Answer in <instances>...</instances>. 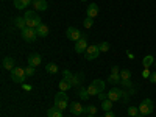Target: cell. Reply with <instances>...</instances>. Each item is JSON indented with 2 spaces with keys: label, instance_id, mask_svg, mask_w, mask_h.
<instances>
[{
  "label": "cell",
  "instance_id": "1",
  "mask_svg": "<svg viewBox=\"0 0 156 117\" xmlns=\"http://www.w3.org/2000/svg\"><path fill=\"white\" fill-rule=\"evenodd\" d=\"M23 19H25V22H27V27H30V28H37L39 25L42 23L41 17H39L34 11H27L25 16H23Z\"/></svg>",
  "mask_w": 156,
  "mask_h": 117
},
{
  "label": "cell",
  "instance_id": "2",
  "mask_svg": "<svg viewBox=\"0 0 156 117\" xmlns=\"http://www.w3.org/2000/svg\"><path fill=\"white\" fill-rule=\"evenodd\" d=\"M67 105H69V97H67V94L62 92V90H59V92L56 94V97H55V106H56L58 109L64 111V109L67 108Z\"/></svg>",
  "mask_w": 156,
  "mask_h": 117
},
{
  "label": "cell",
  "instance_id": "3",
  "mask_svg": "<svg viewBox=\"0 0 156 117\" xmlns=\"http://www.w3.org/2000/svg\"><path fill=\"white\" fill-rule=\"evenodd\" d=\"M137 108H139V112H140L142 115H148V114L153 112L154 105H153V101H151L150 98H144V100L140 101V105H139Z\"/></svg>",
  "mask_w": 156,
  "mask_h": 117
},
{
  "label": "cell",
  "instance_id": "4",
  "mask_svg": "<svg viewBox=\"0 0 156 117\" xmlns=\"http://www.w3.org/2000/svg\"><path fill=\"white\" fill-rule=\"evenodd\" d=\"M11 73V80L14 83H23L25 78H27V73H25V69H19V67H14L12 70H9Z\"/></svg>",
  "mask_w": 156,
  "mask_h": 117
},
{
  "label": "cell",
  "instance_id": "5",
  "mask_svg": "<svg viewBox=\"0 0 156 117\" xmlns=\"http://www.w3.org/2000/svg\"><path fill=\"white\" fill-rule=\"evenodd\" d=\"M36 37H37V33H36L34 28L27 27L25 30H22V39H23L25 42H34Z\"/></svg>",
  "mask_w": 156,
  "mask_h": 117
},
{
  "label": "cell",
  "instance_id": "6",
  "mask_svg": "<svg viewBox=\"0 0 156 117\" xmlns=\"http://www.w3.org/2000/svg\"><path fill=\"white\" fill-rule=\"evenodd\" d=\"M66 36H67V39L69 41H78V39H81L83 37V33L78 30L76 27H69L67 30H66Z\"/></svg>",
  "mask_w": 156,
  "mask_h": 117
},
{
  "label": "cell",
  "instance_id": "7",
  "mask_svg": "<svg viewBox=\"0 0 156 117\" xmlns=\"http://www.w3.org/2000/svg\"><path fill=\"white\" fill-rule=\"evenodd\" d=\"M98 55H100V48H98V45H89V47H87V50L84 51V58H86V59H89V61L97 59V58H98Z\"/></svg>",
  "mask_w": 156,
  "mask_h": 117
},
{
  "label": "cell",
  "instance_id": "8",
  "mask_svg": "<svg viewBox=\"0 0 156 117\" xmlns=\"http://www.w3.org/2000/svg\"><path fill=\"white\" fill-rule=\"evenodd\" d=\"M87 47L89 45H87V36L86 34L75 42V51H76V53H84V51L87 50Z\"/></svg>",
  "mask_w": 156,
  "mask_h": 117
},
{
  "label": "cell",
  "instance_id": "9",
  "mask_svg": "<svg viewBox=\"0 0 156 117\" xmlns=\"http://www.w3.org/2000/svg\"><path fill=\"white\" fill-rule=\"evenodd\" d=\"M122 95H125V94L122 92L119 87H112V89H109V92H108V98L111 101H119L122 98Z\"/></svg>",
  "mask_w": 156,
  "mask_h": 117
},
{
  "label": "cell",
  "instance_id": "10",
  "mask_svg": "<svg viewBox=\"0 0 156 117\" xmlns=\"http://www.w3.org/2000/svg\"><path fill=\"white\" fill-rule=\"evenodd\" d=\"M33 8L36 11H47L48 9L47 0H33Z\"/></svg>",
  "mask_w": 156,
  "mask_h": 117
},
{
  "label": "cell",
  "instance_id": "11",
  "mask_svg": "<svg viewBox=\"0 0 156 117\" xmlns=\"http://www.w3.org/2000/svg\"><path fill=\"white\" fill-rule=\"evenodd\" d=\"M70 112L73 115H81L84 112V108L80 105V103H76V101H72V105H70Z\"/></svg>",
  "mask_w": 156,
  "mask_h": 117
},
{
  "label": "cell",
  "instance_id": "12",
  "mask_svg": "<svg viewBox=\"0 0 156 117\" xmlns=\"http://www.w3.org/2000/svg\"><path fill=\"white\" fill-rule=\"evenodd\" d=\"M97 14H98V6H97V3H90L89 6H87V9H86V16L87 17H97Z\"/></svg>",
  "mask_w": 156,
  "mask_h": 117
},
{
  "label": "cell",
  "instance_id": "13",
  "mask_svg": "<svg viewBox=\"0 0 156 117\" xmlns=\"http://www.w3.org/2000/svg\"><path fill=\"white\" fill-rule=\"evenodd\" d=\"M41 55H37V53H34V55H30L28 56V66L30 67H36V66H39L41 64Z\"/></svg>",
  "mask_w": 156,
  "mask_h": 117
},
{
  "label": "cell",
  "instance_id": "14",
  "mask_svg": "<svg viewBox=\"0 0 156 117\" xmlns=\"http://www.w3.org/2000/svg\"><path fill=\"white\" fill-rule=\"evenodd\" d=\"M62 73H64V80H67V81H69V83H70L72 86H76V84H80V81H78V78H76L75 75H72V73H70L69 70H64Z\"/></svg>",
  "mask_w": 156,
  "mask_h": 117
},
{
  "label": "cell",
  "instance_id": "15",
  "mask_svg": "<svg viewBox=\"0 0 156 117\" xmlns=\"http://www.w3.org/2000/svg\"><path fill=\"white\" fill-rule=\"evenodd\" d=\"M2 66H3V69H6V70H12V69H14V59H12L11 56L3 58Z\"/></svg>",
  "mask_w": 156,
  "mask_h": 117
},
{
  "label": "cell",
  "instance_id": "16",
  "mask_svg": "<svg viewBox=\"0 0 156 117\" xmlns=\"http://www.w3.org/2000/svg\"><path fill=\"white\" fill-rule=\"evenodd\" d=\"M36 33H37L39 37H47V34H48V27H47V25H44V23H41V25L36 28Z\"/></svg>",
  "mask_w": 156,
  "mask_h": 117
},
{
  "label": "cell",
  "instance_id": "17",
  "mask_svg": "<svg viewBox=\"0 0 156 117\" xmlns=\"http://www.w3.org/2000/svg\"><path fill=\"white\" fill-rule=\"evenodd\" d=\"M30 3H33V0H14V6L17 9H25Z\"/></svg>",
  "mask_w": 156,
  "mask_h": 117
},
{
  "label": "cell",
  "instance_id": "18",
  "mask_svg": "<svg viewBox=\"0 0 156 117\" xmlns=\"http://www.w3.org/2000/svg\"><path fill=\"white\" fill-rule=\"evenodd\" d=\"M47 117H62V111L58 109L56 106L48 108V109H47Z\"/></svg>",
  "mask_w": 156,
  "mask_h": 117
},
{
  "label": "cell",
  "instance_id": "19",
  "mask_svg": "<svg viewBox=\"0 0 156 117\" xmlns=\"http://www.w3.org/2000/svg\"><path fill=\"white\" fill-rule=\"evenodd\" d=\"M122 78H120V73H111L108 76V83L109 84H120Z\"/></svg>",
  "mask_w": 156,
  "mask_h": 117
},
{
  "label": "cell",
  "instance_id": "20",
  "mask_svg": "<svg viewBox=\"0 0 156 117\" xmlns=\"http://www.w3.org/2000/svg\"><path fill=\"white\" fill-rule=\"evenodd\" d=\"M14 25H16V27H17L19 30H25V28H27V22H25V19H23V17H16Z\"/></svg>",
  "mask_w": 156,
  "mask_h": 117
},
{
  "label": "cell",
  "instance_id": "21",
  "mask_svg": "<svg viewBox=\"0 0 156 117\" xmlns=\"http://www.w3.org/2000/svg\"><path fill=\"white\" fill-rule=\"evenodd\" d=\"M112 103H114V101H111L109 98L103 100V101H101V109H103V111H106V112L111 111V109H112Z\"/></svg>",
  "mask_w": 156,
  "mask_h": 117
},
{
  "label": "cell",
  "instance_id": "22",
  "mask_svg": "<svg viewBox=\"0 0 156 117\" xmlns=\"http://www.w3.org/2000/svg\"><path fill=\"white\" fill-rule=\"evenodd\" d=\"M142 64H144V67H145V69H148L151 64H154V58H153L151 55H147L144 59H142Z\"/></svg>",
  "mask_w": 156,
  "mask_h": 117
},
{
  "label": "cell",
  "instance_id": "23",
  "mask_svg": "<svg viewBox=\"0 0 156 117\" xmlns=\"http://www.w3.org/2000/svg\"><path fill=\"white\" fill-rule=\"evenodd\" d=\"M45 70H47L48 73H51V75H55V73H58V66H56L55 62H48L47 67H45Z\"/></svg>",
  "mask_w": 156,
  "mask_h": 117
},
{
  "label": "cell",
  "instance_id": "24",
  "mask_svg": "<svg viewBox=\"0 0 156 117\" xmlns=\"http://www.w3.org/2000/svg\"><path fill=\"white\" fill-rule=\"evenodd\" d=\"M128 115H129V117H137V115H140L139 108H137V106H129V108H128Z\"/></svg>",
  "mask_w": 156,
  "mask_h": 117
},
{
  "label": "cell",
  "instance_id": "25",
  "mask_svg": "<svg viewBox=\"0 0 156 117\" xmlns=\"http://www.w3.org/2000/svg\"><path fill=\"white\" fill-rule=\"evenodd\" d=\"M86 89H87L89 95H92V97H95V95H98V94H100V92H98V89H97V87H95V86H94L92 83H90V84H89V86H87Z\"/></svg>",
  "mask_w": 156,
  "mask_h": 117
},
{
  "label": "cell",
  "instance_id": "26",
  "mask_svg": "<svg viewBox=\"0 0 156 117\" xmlns=\"http://www.w3.org/2000/svg\"><path fill=\"white\" fill-rule=\"evenodd\" d=\"M72 87V84L67 81V80H62V81H59V90H62V92H66L67 89H70Z\"/></svg>",
  "mask_w": 156,
  "mask_h": 117
},
{
  "label": "cell",
  "instance_id": "27",
  "mask_svg": "<svg viewBox=\"0 0 156 117\" xmlns=\"http://www.w3.org/2000/svg\"><path fill=\"white\" fill-rule=\"evenodd\" d=\"M92 84L98 89V92H103V89H105V81H103V80H94Z\"/></svg>",
  "mask_w": 156,
  "mask_h": 117
},
{
  "label": "cell",
  "instance_id": "28",
  "mask_svg": "<svg viewBox=\"0 0 156 117\" xmlns=\"http://www.w3.org/2000/svg\"><path fill=\"white\" fill-rule=\"evenodd\" d=\"M120 78H122V80H129V78H131V72H129L128 69H123L120 72Z\"/></svg>",
  "mask_w": 156,
  "mask_h": 117
},
{
  "label": "cell",
  "instance_id": "29",
  "mask_svg": "<svg viewBox=\"0 0 156 117\" xmlns=\"http://www.w3.org/2000/svg\"><path fill=\"white\" fill-rule=\"evenodd\" d=\"M78 94H80V98H83V100H87L90 95H89V92H87V89H80V92H78Z\"/></svg>",
  "mask_w": 156,
  "mask_h": 117
},
{
  "label": "cell",
  "instance_id": "30",
  "mask_svg": "<svg viewBox=\"0 0 156 117\" xmlns=\"http://www.w3.org/2000/svg\"><path fill=\"white\" fill-rule=\"evenodd\" d=\"M83 23H84V28H90V27L94 25V19H92V17H86Z\"/></svg>",
  "mask_w": 156,
  "mask_h": 117
},
{
  "label": "cell",
  "instance_id": "31",
  "mask_svg": "<svg viewBox=\"0 0 156 117\" xmlns=\"http://www.w3.org/2000/svg\"><path fill=\"white\" fill-rule=\"evenodd\" d=\"M109 47H111V45H109L108 42H101V44L98 45V48H100V51H108V50H109Z\"/></svg>",
  "mask_w": 156,
  "mask_h": 117
},
{
  "label": "cell",
  "instance_id": "32",
  "mask_svg": "<svg viewBox=\"0 0 156 117\" xmlns=\"http://www.w3.org/2000/svg\"><path fill=\"white\" fill-rule=\"evenodd\" d=\"M84 112H87V114H90V115H94V114L97 112V108H95V106H87V108H84Z\"/></svg>",
  "mask_w": 156,
  "mask_h": 117
},
{
  "label": "cell",
  "instance_id": "33",
  "mask_svg": "<svg viewBox=\"0 0 156 117\" xmlns=\"http://www.w3.org/2000/svg\"><path fill=\"white\" fill-rule=\"evenodd\" d=\"M25 73H27V76H33L34 75V67H27V69H25Z\"/></svg>",
  "mask_w": 156,
  "mask_h": 117
},
{
  "label": "cell",
  "instance_id": "34",
  "mask_svg": "<svg viewBox=\"0 0 156 117\" xmlns=\"http://www.w3.org/2000/svg\"><path fill=\"white\" fill-rule=\"evenodd\" d=\"M120 84H122V86H125V87H131V86H133V83L129 81V80H122V81H120Z\"/></svg>",
  "mask_w": 156,
  "mask_h": 117
},
{
  "label": "cell",
  "instance_id": "35",
  "mask_svg": "<svg viewBox=\"0 0 156 117\" xmlns=\"http://www.w3.org/2000/svg\"><path fill=\"white\" fill-rule=\"evenodd\" d=\"M98 98H100L101 101H103V100H106V98H108V94H103V92H100V94H98Z\"/></svg>",
  "mask_w": 156,
  "mask_h": 117
},
{
  "label": "cell",
  "instance_id": "36",
  "mask_svg": "<svg viewBox=\"0 0 156 117\" xmlns=\"http://www.w3.org/2000/svg\"><path fill=\"white\" fill-rule=\"evenodd\" d=\"M150 75H151V73H150V70H148V69H145V70H144V73H142V76H144V78H150Z\"/></svg>",
  "mask_w": 156,
  "mask_h": 117
},
{
  "label": "cell",
  "instance_id": "37",
  "mask_svg": "<svg viewBox=\"0 0 156 117\" xmlns=\"http://www.w3.org/2000/svg\"><path fill=\"white\" fill-rule=\"evenodd\" d=\"M150 81H151V83H156V72H153V73L150 75Z\"/></svg>",
  "mask_w": 156,
  "mask_h": 117
},
{
  "label": "cell",
  "instance_id": "38",
  "mask_svg": "<svg viewBox=\"0 0 156 117\" xmlns=\"http://www.w3.org/2000/svg\"><path fill=\"white\" fill-rule=\"evenodd\" d=\"M105 117H115V115L112 114V111H108V112L105 114Z\"/></svg>",
  "mask_w": 156,
  "mask_h": 117
},
{
  "label": "cell",
  "instance_id": "39",
  "mask_svg": "<svg viewBox=\"0 0 156 117\" xmlns=\"http://www.w3.org/2000/svg\"><path fill=\"white\" fill-rule=\"evenodd\" d=\"M112 73H120V72H119V67H117V66L112 67Z\"/></svg>",
  "mask_w": 156,
  "mask_h": 117
},
{
  "label": "cell",
  "instance_id": "40",
  "mask_svg": "<svg viewBox=\"0 0 156 117\" xmlns=\"http://www.w3.org/2000/svg\"><path fill=\"white\" fill-rule=\"evenodd\" d=\"M137 117H147V115H142V114H140V115H137Z\"/></svg>",
  "mask_w": 156,
  "mask_h": 117
},
{
  "label": "cell",
  "instance_id": "41",
  "mask_svg": "<svg viewBox=\"0 0 156 117\" xmlns=\"http://www.w3.org/2000/svg\"><path fill=\"white\" fill-rule=\"evenodd\" d=\"M87 117H94V115H90V114H89V115H87Z\"/></svg>",
  "mask_w": 156,
  "mask_h": 117
},
{
  "label": "cell",
  "instance_id": "42",
  "mask_svg": "<svg viewBox=\"0 0 156 117\" xmlns=\"http://www.w3.org/2000/svg\"><path fill=\"white\" fill-rule=\"evenodd\" d=\"M154 67H156V61H154Z\"/></svg>",
  "mask_w": 156,
  "mask_h": 117
},
{
  "label": "cell",
  "instance_id": "43",
  "mask_svg": "<svg viewBox=\"0 0 156 117\" xmlns=\"http://www.w3.org/2000/svg\"><path fill=\"white\" fill-rule=\"evenodd\" d=\"M81 2H86V0H81Z\"/></svg>",
  "mask_w": 156,
  "mask_h": 117
}]
</instances>
